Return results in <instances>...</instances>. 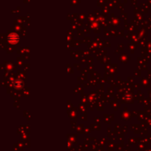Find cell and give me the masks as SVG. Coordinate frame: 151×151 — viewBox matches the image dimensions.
Segmentation results:
<instances>
[{
  "mask_svg": "<svg viewBox=\"0 0 151 151\" xmlns=\"http://www.w3.org/2000/svg\"><path fill=\"white\" fill-rule=\"evenodd\" d=\"M8 40L10 43L14 44L18 41V36L16 34H10L8 37Z\"/></svg>",
  "mask_w": 151,
  "mask_h": 151,
  "instance_id": "6da1fadb",
  "label": "cell"
}]
</instances>
